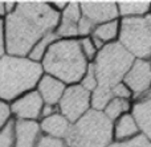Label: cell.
Masks as SVG:
<instances>
[{"instance_id": "obj_1", "label": "cell", "mask_w": 151, "mask_h": 147, "mask_svg": "<svg viewBox=\"0 0 151 147\" xmlns=\"http://www.w3.org/2000/svg\"><path fill=\"white\" fill-rule=\"evenodd\" d=\"M60 23V13L45 1H17L12 13L4 17L7 54L27 57L33 45Z\"/></svg>"}, {"instance_id": "obj_2", "label": "cell", "mask_w": 151, "mask_h": 147, "mask_svg": "<svg viewBox=\"0 0 151 147\" xmlns=\"http://www.w3.org/2000/svg\"><path fill=\"white\" fill-rule=\"evenodd\" d=\"M40 64L45 74L60 80L66 86L80 84L89 66L77 39L56 40Z\"/></svg>"}, {"instance_id": "obj_3", "label": "cell", "mask_w": 151, "mask_h": 147, "mask_svg": "<svg viewBox=\"0 0 151 147\" xmlns=\"http://www.w3.org/2000/svg\"><path fill=\"white\" fill-rule=\"evenodd\" d=\"M44 70L40 62L28 57L4 54L0 58V101L11 103L35 90Z\"/></svg>"}, {"instance_id": "obj_4", "label": "cell", "mask_w": 151, "mask_h": 147, "mask_svg": "<svg viewBox=\"0 0 151 147\" xmlns=\"http://www.w3.org/2000/svg\"><path fill=\"white\" fill-rule=\"evenodd\" d=\"M113 138V122L102 111L90 109L70 125L66 147H107Z\"/></svg>"}, {"instance_id": "obj_5", "label": "cell", "mask_w": 151, "mask_h": 147, "mask_svg": "<svg viewBox=\"0 0 151 147\" xmlns=\"http://www.w3.org/2000/svg\"><path fill=\"white\" fill-rule=\"evenodd\" d=\"M133 62L134 57L119 42L106 44L98 50L93 62L97 86L111 89L114 85L122 82Z\"/></svg>"}, {"instance_id": "obj_6", "label": "cell", "mask_w": 151, "mask_h": 147, "mask_svg": "<svg viewBox=\"0 0 151 147\" xmlns=\"http://www.w3.org/2000/svg\"><path fill=\"white\" fill-rule=\"evenodd\" d=\"M119 44L139 60L151 54V15L125 17L119 24Z\"/></svg>"}, {"instance_id": "obj_7", "label": "cell", "mask_w": 151, "mask_h": 147, "mask_svg": "<svg viewBox=\"0 0 151 147\" xmlns=\"http://www.w3.org/2000/svg\"><path fill=\"white\" fill-rule=\"evenodd\" d=\"M57 106L58 113L63 114L70 123H74L90 110V92L83 89L80 84L68 85Z\"/></svg>"}, {"instance_id": "obj_8", "label": "cell", "mask_w": 151, "mask_h": 147, "mask_svg": "<svg viewBox=\"0 0 151 147\" xmlns=\"http://www.w3.org/2000/svg\"><path fill=\"white\" fill-rule=\"evenodd\" d=\"M42 102L37 90H31L9 103L11 114L15 121H36L41 119Z\"/></svg>"}, {"instance_id": "obj_9", "label": "cell", "mask_w": 151, "mask_h": 147, "mask_svg": "<svg viewBox=\"0 0 151 147\" xmlns=\"http://www.w3.org/2000/svg\"><path fill=\"white\" fill-rule=\"evenodd\" d=\"M123 84L138 98L151 86V64L146 60H134L133 65L123 77Z\"/></svg>"}, {"instance_id": "obj_10", "label": "cell", "mask_w": 151, "mask_h": 147, "mask_svg": "<svg viewBox=\"0 0 151 147\" xmlns=\"http://www.w3.org/2000/svg\"><path fill=\"white\" fill-rule=\"evenodd\" d=\"M80 9L82 16L94 25L113 21L118 16V7L114 1H82L80 3Z\"/></svg>"}, {"instance_id": "obj_11", "label": "cell", "mask_w": 151, "mask_h": 147, "mask_svg": "<svg viewBox=\"0 0 151 147\" xmlns=\"http://www.w3.org/2000/svg\"><path fill=\"white\" fill-rule=\"evenodd\" d=\"M131 113L138 129H141L145 137L151 141V89L138 97L131 109Z\"/></svg>"}, {"instance_id": "obj_12", "label": "cell", "mask_w": 151, "mask_h": 147, "mask_svg": "<svg viewBox=\"0 0 151 147\" xmlns=\"http://www.w3.org/2000/svg\"><path fill=\"white\" fill-rule=\"evenodd\" d=\"M13 147H36L41 137L40 125L36 121H15Z\"/></svg>"}, {"instance_id": "obj_13", "label": "cell", "mask_w": 151, "mask_h": 147, "mask_svg": "<svg viewBox=\"0 0 151 147\" xmlns=\"http://www.w3.org/2000/svg\"><path fill=\"white\" fill-rule=\"evenodd\" d=\"M65 89L66 85L64 82L45 73L41 76V78L37 82L36 86V90L41 97L42 102L48 103V105H57L60 102Z\"/></svg>"}, {"instance_id": "obj_14", "label": "cell", "mask_w": 151, "mask_h": 147, "mask_svg": "<svg viewBox=\"0 0 151 147\" xmlns=\"http://www.w3.org/2000/svg\"><path fill=\"white\" fill-rule=\"evenodd\" d=\"M40 130H41L42 135H48L52 138H57V139H65L68 135L69 129H70V122L60 113H56L50 117L42 118L39 121Z\"/></svg>"}, {"instance_id": "obj_15", "label": "cell", "mask_w": 151, "mask_h": 147, "mask_svg": "<svg viewBox=\"0 0 151 147\" xmlns=\"http://www.w3.org/2000/svg\"><path fill=\"white\" fill-rule=\"evenodd\" d=\"M138 126H137L134 118L130 114H123L118 118V122L115 125L114 134L117 139H130L138 134Z\"/></svg>"}, {"instance_id": "obj_16", "label": "cell", "mask_w": 151, "mask_h": 147, "mask_svg": "<svg viewBox=\"0 0 151 147\" xmlns=\"http://www.w3.org/2000/svg\"><path fill=\"white\" fill-rule=\"evenodd\" d=\"M118 13L125 17H141L145 13H149L151 8L150 1H119L117 3Z\"/></svg>"}, {"instance_id": "obj_17", "label": "cell", "mask_w": 151, "mask_h": 147, "mask_svg": "<svg viewBox=\"0 0 151 147\" xmlns=\"http://www.w3.org/2000/svg\"><path fill=\"white\" fill-rule=\"evenodd\" d=\"M56 40H58V37L56 36L55 32H49V33H47L45 36H42L41 39L33 45V48L31 49V52L28 53L27 57H28L29 60L35 61V62H41V60L44 58L48 48H49Z\"/></svg>"}, {"instance_id": "obj_18", "label": "cell", "mask_w": 151, "mask_h": 147, "mask_svg": "<svg viewBox=\"0 0 151 147\" xmlns=\"http://www.w3.org/2000/svg\"><path fill=\"white\" fill-rule=\"evenodd\" d=\"M118 33H119V23L117 20H113L96 25L93 31V37H97L105 44V42H111L118 36Z\"/></svg>"}, {"instance_id": "obj_19", "label": "cell", "mask_w": 151, "mask_h": 147, "mask_svg": "<svg viewBox=\"0 0 151 147\" xmlns=\"http://www.w3.org/2000/svg\"><path fill=\"white\" fill-rule=\"evenodd\" d=\"M113 93L111 89H105V87L97 86L93 92L90 93V106L93 110H104L106 105L113 100Z\"/></svg>"}, {"instance_id": "obj_20", "label": "cell", "mask_w": 151, "mask_h": 147, "mask_svg": "<svg viewBox=\"0 0 151 147\" xmlns=\"http://www.w3.org/2000/svg\"><path fill=\"white\" fill-rule=\"evenodd\" d=\"M130 109V103L127 100H122V98H113L109 103L106 105V108L104 109V114L110 119V121H114V119L119 118L123 113Z\"/></svg>"}, {"instance_id": "obj_21", "label": "cell", "mask_w": 151, "mask_h": 147, "mask_svg": "<svg viewBox=\"0 0 151 147\" xmlns=\"http://www.w3.org/2000/svg\"><path fill=\"white\" fill-rule=\"evenodd\" d=\"M15 119H11L1 130H0V147H13L15 141Z\"/></svg>"}, {"instance_id": "obj_22", "label": "cell", "mask_w": 151, "mask_h": 147, "mask_svg": "<svg viewBox=\"0 0 151 147\" xmlns=\"http://www.w3.org/2000/svg\"><path fill=\"white\" fill-rule=\"evenodd\" d=\"M80 85L90 93L97 87V78H96V73H94L93 64H89L88 70H86L85 76L82 77V80L80 81Z\"/></svg>"}, {"instance_id": "obj_23", "label": "cell", "mask_w": 151, "mask_h": 147, "mask_svg": "<svg viewBox=\"0 0 151 147\" xmlns=\"http://www.w3.org/2000/svg\"><path fill=\"white\" fill-rule=\"evenodd\" d=\"M78 42H80L81 50H82V53L85 54L86 60L88 61L93 60L97 54V49H96V47H94L93 40H91L90 37H82L81 40H78Z\"/></svg>"}, {"instance_id": "obj_24", "label": "cell", "mask_w": 151, "mask_h": 147, "mask_svg": "<svg viewBox=\"0 0 151 147\" xmlns=\"http://www.w3.org/2000/svg\"><path fill=\"white\" fill-rule=\"evenodd\" d=\"M96 25L91 23L89 19H86L85 16H81V19L78 20V24H77V33L78 36L81 37H89V34L94 31Z\"/></svg>"}, {"instance_id": "obj_25", "label": "cell", "mask_w": 151, "mask_h": 147, "mask_svg": "<svg viewBox=\"0 0 151 147\" xmlns=\"http://www.w3.org/2000/svg\"><path fill=\"white\" fill-rule=\"evenodd\" d=\"M121 143H122V147H151V141L147 139V137L145 135H135Z\"/></svg>"}, {"instance_id": "obj_26", "label": "cell", "mask_w": 151, "mask_h": 147, "mask_svg": "<svg viewBox=\"0 0 151 147\" xmlns=\"http://www.w3.org/2000/svg\"><path fill=\"white\" fill-rule=\"evenodd\" d=\"M36 147H66V145L63 139H57V138H52L41 134V137L37 141Z\"/></svg>"}, {"instance_id": "obj_27", "label": "cell", "mask_w": 151, "mask_h": 147, "mask_svg": "<svg viewBox=\"0 0 151 147\" xmlns=\"http://www.w3.org/2000/svg\"><path fill=\"white\" fill-rule=\"evenodd\" d=\"M12 118V114H11V109H9V103L4 102V101H0V130L8 123Z\"/></svg>"}, {"instance_id": "obj_28", "label": "cell", "mask_w": 151, "mask_h": 147, "mask_svg": "<svg viewBox=\"0 0 151 147\" xmlns=\"http://www.w3.org/2000/svg\"><path fill=\"white\" fill-rule=\"evenodd\" d=\"M111 93L113 97L115 98H122V100H127V98L131 97V92L127 86H126L123 82H119V84L114 85L111 87Z\"/></svg>"}, {"instance_id": "obj_29", "label": "cell", "mask_w": 151, "mask_h": 147, "mask_svg": "<svg viewBox=\"0 0 151 147\" xmlns=\"http://www.w3.org/2000/svg\"><path fill=\"white\" fill-rule=\"evenodd\" d=\"M56 113H58V106L57 105H48V103H44L42 110H41V119L53 115V114H56Z\"/></svg>"}, {"instance_id": "obj_30", "label": "cell", "mask_w": 151, "mask_h": 147, "mask_svg": "<svg viewBox=\"0 0 151 147\" xmlns=\"http://www.w3.org/2000/svg\"><path fill=\"white\" fill-rule=\"evenodd\" d=\"M4 54H7V52H5V39H4V20L0 19V58Z\"/></svg>"}, {"instance_id": "obj_31", "label": "cell", "mask_w": 151, "mask_h": 147, "mask_svg": "<svg viewBox=\"0 0 151 147\" xmlns=\"http://www.w3.org/2000/svg\"><path fill=\"white\" fill-rule=\"evenodd\" d=\"M49 5L56 11V12L61 13L66 8V5H68V1H52V3H49Z\"/></svg>"}, {"instance_id": "obj_32", "label": "cell", "mask_w": 151, "mask_h": 147, "mask_svg": "<svg viewBox=\"0 0 151 147\" xmlns=\"http://www.w3.org/2000/svg\"><path fill=\"white\" fill-rule=\"evenodd\" d=\"M16 4H17V1H4L5 12H7V15H9V13H12L13 11H15Z\"/></svg>"}, {"instance_id": "obj_33", "label": "cell", "mask_w": 151, "mask_h": 147, "mask_svg": "<svg viewBox=\"0 0 151 147\" xmlns=\"http://www.w3.org/2000/svg\"><path fill=\"white\" fill-rule=\"evenodd\" d=\"M5 16H7V12H5L4 1H0V19H3V20H4Z\"/></svg>"}, {"instance_id": "obj_34", "label": "cell", "mask_w": 151, "mask_h": 147, "mask_svg": "<svg viewBox=\"0 0 151 147\" xmlns=\"http://www.w3.org/2000/svg\"><path fill=\"white\" fill-rule=\"evenodd\" d=\"M107 147H122V143H121V142H115V143H111V145H109Z\"/></svg>"}, {"instance_id": "obj_35", "label": "cell", "mask_w": 151, "mask_h": 147, "mask_svg": "<svg viewBox=\"0 0 151 147\" xmlns=\"http://www.w3.org/2000/svg\"><path fill=\"white\" fill-rule=\"evenodd\" d=\"M150 9H151V8H150Z\"/></svg>"}]
</instances>
